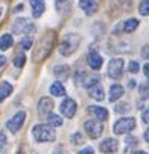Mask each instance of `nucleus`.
<instances>
[{"mask_svg":"<svg viewBox=\"0 0 149 154\" xmlns=\"http://www.w3.org/2000/svg\"><path fill=\"white\" fill-rule=\"evenodd\" d=\"M0 15H2V9H0Z\"/></svg>","mask_w":149,"mask_h":154,"instance_id":"43","label":"nucleus"},{"mask_svg":"<svg viewBox=\"0 0 149 154\" xmlns=\"http://www.w3.org/2000/svg\"><path fill=\"white\" fill-rule=\"evenodd\" d=\"M140 94H142L143 98H149V83L140 86Z\"/></svg>","mask_w":149,"mask_h":154,"instance_id":"27","label":"nucleus"},{"mask_svg":"<svg viewBox=\"0 0 149 154\" xmlns=\"http://www.w3.org/2000/svg\"><path fill=\"white\" fill-rule=\"evenodd\" d=\"M80 8L88 14V15H92L97 12L98 9V3L95 0H80Z\"/></svg>","mask_w":149,"mask_h":154,"instance_id":"12","label":"nucleus"},{"mask_svg":"<svg viewBox=\"0 0 149 154\" xmlns=\"http://www.w3.org/2000/svg\"><path fill=\"white\" fill-rule=\"evenodd\" d=\"M6 142V134L3 130H0V143H5Z\"/></svg>","mask_w":149,"mask_h":154,"instance_id":"35","label":"nucleus"},{"mask_svg":"<svg viewBox=\"0 0 149 154\" xmlns=\"http://www.w3.org/2000/svg\"><path fill=\"white\" fill-rule=\"evenodd\" d=\"M71 0H56V9L59 12H66L71 9Z\"/></svg>","mask_w":149,"mask_h":154,"instance_id":"23","label":"nucleus"},{"mask_svg":"<svg viewBox=\"0 0 149 154\" xmlns=\"http://www.w3.org/2000/svg\"><path fill=\"white\" fill-rule=\"evenodd\" d=\"M53 101L50 100V98H47V97H44V98H41L39 100V106H38V110H39V113L41 115H50L51 113V110H53Z\"/></svg>","mask_w":149,"mask_h":154,"instance_id":"11","label":"nucleus"},{"mask_svg":"<svg viewBox=\"0 0 149 154\" xmlns=\"http://www.w3.org/2000/svg\"><path fill=\"white\" fill-rule=\"evenodd\" d=\"M24 119H26V113H24V112H18V113H15V115H14L8 122H6L8 130H9V131H12V133H17V131L23 127Z\"/></svg>","mask_w":149,"mask_h":154,"instance_id":"7","label":"nucleus"},{"mask_svg":"<svg viewBox=\"0 0 149 154\" xmlns=\"http://www.w3.org/2000/svg\"><path fill=\"white\" fill-rule=\"evenodd\" d=\"M71 142H72V143H77V145H79V143H82V142H83L82 134H80V133H74V134L71 136Z\"/></svg>","mask_w":149,"mask_h":154,"instance_id":"29","label":"nucleus"},{"mask_svg":"<svg viewBox=\"0 0 149 154\" xmlns=\"http://www.w3.org/2000/svg\"><path fill=\"white\" fill-rule=\"evenodd\" d=\"M54 39H56V33L53 30H48L41 36V39L38 41V45L35 47V51H33V59L36 62L45 59L50 54V51L53 48V44H54Z\"/></svg>","mask_w":149,"mask_h":154,"instance_id":"1","label":"nucleus"},{"mask_svg":"<svg viewBox=\"0 0 149 154\" xmlns=\"http://www.w3.org/2000/svg\"><path fill=\"white\" fill-rule=\"evenodd\" d=\"M137 27H139V20H136V18H130V20H127V21L124 23V26H122L124 32H127V33L134 32Z\"/></svg>","mask_w":149,"mask_h":154,"instance_id":"19","label":"nucleus"},{"mask_svg":"<svg viewBox=\"0 0 149 154\" xmlns=\"http://www.w3.org/2000/svg\"><path fill=\"white\" fill-rule=\"evenodd\" d=\"M142 56H143L145 59H149V45H145V47H143V50H142Z\"/></svg>","mask_w":149,"mask_h":154,"instance_id":"32","label":"nucleus"},{"mask_svg":"<svg viewBox=\"0 0 149 154\" xmlns=\"http://www.w3.org/2000/svg\"><path fill=\"white\" fill-rule=\"evenodd\" d=\"M88 62H89V65H91L92 69H98V68H101V65H103V57H101L100 53L91 51L89 56H88Z\"/></svg>","mask_w":149,"mask_h":154,"instance_id":"14","label":"nucleus"},{"mask_svg":"<svg viewBox=\"0 0 149 154\" xmlns=\"http://www.w3.org/2000/svg\"><path fill=\"white\" fill-rule=\"evenodd\" d=\"M139 12H140V15H149V0H143L140 3Z\"/></svg>","mask_w":149,"mask_h":154,"instance_id":"26","label":"nucleus"},{"mask_svg":"<svg viewBox=\"0 0 149 154\" xmlns=\"http://www.w3.org/2000/svg\"><path fill=\"white\" fill-rule=\"evenodd\" d=\"M134 154H148V152H145V151H137V152H134Z\"/></svg>","mask_w":149,"mask_h":154,"instance_id":"41","label":"nucleus"},{"mask_svg":"<svg viewBox=\"0 0 149 154\" xmlns=\"http://www.w3.org/2000/svg\"><path fill=\"white\" fill-rule=\"evenodd\" d=\"M50 92L56 97H63L65 95V88L60 82H54L51 86H50Z\"/></svg>","mask_w":149,"mask_h":154,"instance_id":"22","label":"nucleus"},{"mask_svg":"<svg viewBox=\"0 0 149 154\" xmlns=\"http://www.w3.org/2000/svg\"><path fill=\"white\" fill-rule=\"evenodd\" d=\"M122 95H124V88H122L121 85H113V86L110 88L109 100H110V101H116V100H119Z\"/></svg>","mask_w":149,"mask_h":154,"instance_id":"18","label":"nucleus"},{"mask_svg":"<svg viewBox=\"0 0 149 154\" xmlns=\"http://www.w3.org/2000/svg\"><path fill=\"white\" fill-rule=\"evenodd\" d=\"M53 154H69L65 148H56L54 151H53Z\"/></svg>","mask_w":149,"mask_h":154,"instance_id":"34","label":"nucleus"},{"mask_svg":"<svg viewBox=\"0 0 149 154\" xmlns=\"http://www.w3.org/2000/svg\"><path fill=\"white\" fill-rule=\"evenodd\" d=\"M32 42H33V41H32V38H24V39H21V47L27 50V48H30V47H32Z\"/></svg>","mask_w":149,"mask_h":154,"instance_id":"30","label":"nucleus"},{"mask_svg":"<svg viewBox=\"0 0 149 154\" xmlns=\"http://www.w3.org/2000/svg\"><path fill=\"white\" fill-rule=\"evenodd\" d=\"M23 9V5H18L17 8H15V12H18V11H21Z\"/></svg>","mask_w":149,"mask_h":154,"instance_id":"40","label":"nucleus"},{"mask_svg":"<svg viewBox=\"0 0 149 154\" xmlns=\"http://www.w3.org/2000/svg\"><path fill=\"white\" fill-rule=\"evenodd\" d=\"M6 63V57L5 56H0V66H3Z\"/></svg>","mask_w":149,"mask_h":154,"instance_id":"38","label":"nucleus"},{"mask_svg":"<svg viewBox=\"0 0 149 154\" xmlns=\"http://www.w3.org/2000/svg\"><path fill=\"white\" fill-rule=\"evenodd\" d=\"M143 69H145V75L149 79V63H146V65L143 66Z\"/></svg>","mask_w":149,"mask_h":154,"instance_id":"37","label":"nucleus"},{"mask_svg":"<svg viewBox=\"0 0 149 154\" xmlns=\"http://www.w3.org/2000/svg\"><path fill=\"white\" fill-rule=\"evenodd\" d=\"M143 121H145V122H149V109H146V110L143 112Z\"/></svg>","mask_w":149,"mask_h":154,"instance_id":"36","label":"nucleus"},{"mask_svg":"<svg viewBox=\"0 0 149 154\" xmlns=\"http://www.w3.org/2000/svg\"><path fill=\"white\" fill-rule=\"evenodd\" d=\"M118 148H119V143H118L116 139H110V137H109V139H106V140H103V142L100 143V149H101L103 152H106V154L116 152Z\"/></svg>","mask_w":149,"mask_h":154,"instance_id":"10","label":"nucleus"},{"mask_svg":"<svg viewBox=\"0 0 149 154\" xmlns=\"http://www.w3.org/2000/svg\"><path fill=\"white\" fill-rule=\"evenodd\" d=\"M85 130H86V133L89 134V137H92V139L100 137V136L103 134V131H104V128H103L101 122L94 121V119H91V121H86V122H85Z\"/></svg>","mask_w":149,"mask_h":154,"instance_id":"6","label":"nucleus"},{"mask_svg":"<svg viewBox=\"0 0 149 154\" xmlns=\"http://www.w3.org/2000/svg\"><path fill=\"white\" fill-rule=\"evenodd\" d=\"M12 44H14V39L9 33H5L0 36V50H8Z\"/></svg>","mask_w":149,"mask_h":154,"instance_id":"20","label":"nucleus"},{"mask_svg":"<svg viewBox=\"0 0 149 154\" xmlns=\"http://www.w3.org/2000/svg\"><path fill=\"white\" fill-rule=\"evenodd\" d=\"M30 5H32V14L35 18H39L44 11H45V3L44 0H30Z\"/></svg>","mask_w":149,"mask_h":154,"instance_id":"13","label":"nucleus"},{"mask_svg":"<svg viewBox=\"0 0 149 154\" xmlns=\"http://www.w3.org/2000/svg\"><path fill=\"white\" fill-rule=\"evenodd\" d=\"M136 127V119L128 116V118H121L115 125H113V131L116 134H124V133H128L131 130H134Z\"/></svg>","mask_w":149,"mask_h":154,"instance_id":"4","label":"nucleus"},{"mask_svg":"<svg viewBox=\"0 0 149 154\" xmlns=\"http://www.w3.org/2000/svg\"><path fill=\"white\" fill-rule=\"evenodd\" d=\"M60 110H62V113L66 118H72L74 115H76L77 104H76V101H74L72 98H65L62 101V104H60Z\"/></svg>","mask_w":149,"mask_h":154,"instance_id":"9","label":"nucleus"},{"mask_svg":"<svg viewBox=\"0 0 149 154\" xmlns=\"http://www.w3.org/2000/svg\"><path fill=\"white\" fill-rule=\"evenodd\" d=\"M89 112H91L95 118H98V119H101V121L109 119V112H107V109H104V107L92 106V107H89Z\"/></svg>","mask_w":149,"mask_h":154,"instance_id":"16","label":"nucleus"},{"mask_svg":"<svg viewBox=\"0 0 149 154\" xmlns=\"http://www.w3.org/2000/svg\"><path fill=\"white\" fill-rule=\"evenodd\" d=\"M18 154H24V151H23V149H20V152H18Z\"/></svg>","mask_w":149,"mask_h":154,"instance_id":"42","label":"nucleus"},{"mask_svg":"<svg viewBox=\"0 0 149 154\" xmlns=\"http://www.w3.org/2000/svg\"><path fill=\"white\" fill-rule=\"evenodd\" d=\"M128 69H130L131 72H137V71H139V63H137V62H134V60H133V62H130Z\"/></svg>","mask_w":149,"mask_h":154,"instance_id":"31","label":"nucleus"},{"mask_svg":"<svg viewBox=\"0 0 149 154\" xmlns=\"http://www.w3.org/2000/svg\"><path fill=\"white\" fill-rule=\"evenodd\" d=\"M14 63H15V66L21 68V66L26 63V56H24V53H17L15 57H14Z\"/></svg>","mask_w":149,"mask_h":154,"instance_id":"25","label":"nucleus"},{"mask_svg":"<svg viewBox=\"0 0 149 154\" xmlns=\"http://www.w3.org/2000/svg\"><path fill=\"white\" fill-rule=\"evenodd\" d=\"M32 133H33L35 140H38V142H51L56 137V133H54L53 127L51 125H45V124L35 125Z\"/></svg>","mask_w":149,"mask_h":154,"instance_id":"3","label":"nucleus"},{"mask_svg":"<svg viewBox=\"0 0 149 154\" xmlns=\"http://www.w3.org/2000/svg\"><path fill=\"white\" fill-rule=\"evenodd\" d=\"M145 139H146V142H149V128H148L146 133H145Z\"/></svg>","mask_w":149,"mask_h":154,"instance_id":"39","label":"nucleus"},{"mask_svg":"<svg viewBox=\"0 0 149 154\" xmlns=\"http://www.w3.org/2000/svg\"><path fill=\"white\" fill-rule=\"evenodd\" d=\"M79 44H80V36H79V35H76V33H68V35L63 38V41L60 42L59 51H60V54H63V56H69V54H72L74 51L77 50Z\"/></svg>","mask_w":149,"mask_h":154,"instance_id":"2","label":"nucleus"},{"mask_svg":"<svg viewBox=\"0 0 149 154\" xmlns=\"http://www.w3.org/2000/svg\"><path fill=\"white\" fill-rule=\"evenodd\" d=\"M35 30V24L32 21H29L27 18H17L12 24V32L17 35L21 33H30Z\"/></svg>","mask_w":149,"mask_h":154,"instance_id":"5","label":"nucleus"},{"mask_svg":"<svg viewBox=\"0 0 149 154\" xmlns=\"http://www.w3.org/2000/svg\"><path fill=\"white\" fill-rule=\"evenodd\" d=\"M54 75L60 80H66L69 77V66L68 65H56L54 69H53Z\"/></svg>","mask_w":149,"mask_h":154,"instance_id":"15","label":"nucleus"},{"mask_svg":"<svg viewBox=\"0 0 149 154\" xmlns=\"http://www.w3.org/2000/svg\"><path fill=\"white\" fill-rule=\"evenodd\" d=\"M47 119H48V122H50L51 127H59V125L63 124V119H62L59 115H54V113H50V115L47 116Z\"/></svg>","mask_w":149,"mask_h":154,"instance_id":"24","label":"nucleus"},{"mask_svg":"<svg viewBox=\"0 0 149 154\" xmlns=\"http://www.w3.org/2000/svg\"><path fill=\"white\" fill-rule=\"evenodd\" d=\"M122 71H124V59L122 57L112 59L109 63V75L113 79H118L122 75Z\"/></svg>","mask_w":149,"mask_h":154,"instance_id":"8","label":"nucleus"},{"mask_svg":"<svg viewBox=\"0 0 149 154\" xmlns=\"http://www.w3.org/2000/svg\"><path fill=\"white\" fill-rule=\"evenodd\" d=\"M118 113H122V112H128L130 110V106L127 104V103H121V104H118L116 106V109H115Z\"/></svg>","mask_w":149,"mask_h":154,"instance_id":"28","label":"nucleus"},{"mask_svg":"<svg viewBox=\"0 0 149 154\" xmlns=\"http://www.w3.org/2000/svg\"><path fill=\"white\" fill-rule=\"evenodd\" d=\"M12 92V85L8 83V82H3L2 85H0V101L5 100L6 97H9Z\"/></svg>","mask_w":149,"mask_h":154,"instance_id":"21","label":"nucleus"},{"mask_svg":"<svg viewBox=\"0 0 149 154\" xmlns=\"http://www.w3.org/2000/svg\"><path fill=\"white\" fill-rule=\"evenodd\" d=\"M89 95L94 98V100H103L104 98V91H103V86L100 83L94 85L89 88Z\"/></svg>","mask_w":149,"mask_h":154,"instance_id":"17","label":"nucleus"},{"mask_svg":"<svg viewBox=\"0 0 149 154\" xmlns=\"http://www.w3.org/2000/svg\"><path fill=\"white\" fill-rule=\"evenodd\" d=\"M79 154H94V148H92V146H88V148L82 149Z\"/></svg>","mask_w":149,"mask_h":154,"instance_id":"33","label":"nucleus"}]
</instances>
